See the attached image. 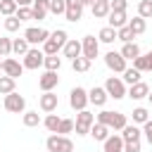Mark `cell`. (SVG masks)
<instances>
[{
  "mask_svg": "<svg viewBox=\"0 0 152 152\" xmlns=\"http://www.w3.org/2000/svg\"><path fill=\"white\" fill-rule=\"evenodd\" d=\"M95 121L104 124L109 131H112V128H114V131H121V128L128 124L126 114H121V112H112V109H102L100 114H95Z\"/></svg>",
  "mask_w": 152,
  "mask_h": 152,
  "instance_id": "1",
  "label": "cell"
},
{
  "mask_svg": "<svg viewBox=\"0 0 152 152\" xmlns=\"http://www.w3.org/2000/svg\"><path fill=\"white\" fill-rule=\"evenodd\" d=\"M45 147H48V152H74V140L69 135L52 133V135H48Z\"/></svg>",
  "mask_w": 152,
  "mask_h": 152,
  "instance_id": "2",
  "label": "cell"
},
{
  "mask_svg": "<svg viewBox=\"0 0 152 152\" xmlns=\"http://www.w3.org/2000/svg\"><path fill=\"white\" fill-rule=\"evenodd\" d=\"M93 124H95V114H93V112H88V109L76 112V121H74L76 135H88V131H90Z\"/></svg>",
  "mask_w": 152,
  "mask_h": 152,
  "instance_id": "3",
  "label": "cell"
},
{
  "mask_svg": "<svg viewBox=\"0 0 152 152\" xmlns=\"http://www.w3.org/2000/svg\"><path fill=\"white\" fill-rule=\"evenodd\" d=\"M104 90H107V95L109 97H114V100H121V97H126V83L119 78V76H109L107 81H104V86H102Z\"/></svg>",
  "mask_w": 152,
  "mask_h": 152,
  "instance_id": "4",
  "label": "cell"
},
{
  "mask_svg": "<svg viewBox=\"0 0 152 152\" xmlns=\"http://www.w3.org/2000/svg\"><path fill=\"white\" fill-rule=\"evenodd\" d=\"M88 104H90V102H88V90L81 88V86L71 88V93H69V107H71L74 112H81V109H86Z\"/></svg>",
  "mask_w": 152,
  "mask_h": 152,
  "instance_id": "5",
  "label": "cell"
},
{
  "mask_svg": "<svg viewBox=\"0 0 152 152\" xmlns=\"http://www.w3.org/2000/svg\"><path fill=\"white\" fill-rule=\"evenodd\" d=\"M5 109L12 112V114H24V112H26V97L19 95L17 90L7 93V95H5Z\"/></svg>",
  "mask_w": 152,
  "mask_h": 152,
  "instance_id": "6",
  "label": "cell"
},
{
  "mask_svg": "<svg viewBox=\"0 0 152 152\" xmlns=\"http://www.w3.org/2000/svg\"><path fill=\"white\" fill-rule=\"evenodd\" d=\"M43 50H38V48H28V52L24 55V59H21V64H24V69H31V71H36V69H40L43 66Z\"/></svg>",
  "mask_w": 152,
  "mask_h": 152,
  "instance_id": "7",
  "label": "cell"
},
{
  "mask_svg": "<svg viewBox=\"0 0 152 152\" xmlns=\"http://www.w3.org/2000/svg\"><path fill=\"white\" fill-rule=\"evenodd\" d=\"M126 62H128V59H124L121 52H116V50H109V52L104 55V64H107V69L114 71V74H124Z\"/></svg>",
  "mask_w": 152,
  "mask_h": 152,
  "instance_id": "8",
  "label": "cell"
},
{
  "mask_svg": "<svg viewBox=\"0 0 152 152\" xmlns=\"http://www.w3.org/2000/svg\"><path fill=\"white\" fill-rule=\"evenodd\" d=\"M24 38L28 40V45H43L48 38H50V31L48 28H36V26H28L26 31H24Z\"/></svg>",
  "mask_w": 152,
  "mask_h": 152,
  "instance_id": "9",
  "label": "cell"
},
{
  "mask_svg": "<svg viewBox=\"0 0 152 152\" xmlns=\"http://www.w3.org/2000/svg\"><path fill=\"white\" fill-rule=\"evenodd\" d=\"M97 52H100V40L95 36H83V40H81V55L93 62L97 57Z\"/></svg>",
  "mask_w": 152,
  "mask_h": 152,
  "instance_id": "10",
  "label": "cell"
},
{
  "mask_svg": "<svg viewBox=\"0 0 152 152\" xmlns=\"http://www.w3.org/2000/svg\"><path fill=\"white\" fill-rule=\"evenodd\" d=\"M2 74L5 76H12V78H19L24 74V64L19 59H14V57H5L2 59Z\"/></svg>",
  "mask_w": 152,
  "mask_h": 152,
  "instance_id": "11",
  "label": "cell"
},
{
  "mask_svg": "<svg viewBox=\"0 0 152 152\" xmlns=\"http://www.w3.org/2000/svg\"><path fill=\"white\" fill-rule=\"evenodd\" d=\"M64 5H66V10H64V19L76 24V21L83 17V5H81V0H64Z\"/></svg>",
  "mask_w": 152,
  "mask_h": 152,
  "instance_id": "12",
  "label": "cell"
},
{
  "mask_svg": "<svg viewBox=\"0 0 152 152\" xmlns=\"http://www.w3.org/2000/svg\"><path fill=\"white\" fill-rule=\"evenodd\" d=\"M102 150L104 152H124V138H121V133H109L102 140Z\"/></svg>",
  "mask_w": 152,
  "mask_h": 152,
  "instance_id": "13",
  "label": "cell"
},
{
  "mask_svg": "<svg viewBox=\"0 0 152 152\" xmlns=\"http://www.w3.org/2000/svg\"><path fill=\"white\" fill-rule=\"evenodd\" d=\"M59 86V76H57V71H48L45 69V74L38 78V88L45 93V90H55Z\"/></svg>",
  "mask_w": 152,
  "mask_h": 152,
  "instance_id": "14",
  "label": "cell"
},
{
  "mask_svg": "<svg viewBox=\"0 0 152 152\" xmlns=\"http://www.w3.org/2000/svg\"><path fill=\"white\" fill-rule=\"evenodd\" d=\"M57 104H59V100H57V95H55L52 90H45V93L40 95V100H38V107H40L45 114L55 112V109H57Z\"/></svg>",
  "mask_w": 152,
  "mask_h": 152,
  "instance_id": "15",
  "label": "cell"
},
{
  "mask_svg": "<svg viewBox=\"0 0 152 152\" xmlns=\"http://www.w3.org/2000/svg\"><path fill=\"white\" fill-rule=\"evenodd\" d=\"M107 100H109V95H107V90H104L102 86H95V88L88 90V102H90V104H95V107H104Z\"/></svg>",
  "mask_w": 152,
  "mask_h": 152,
  "instance_id": "16",
  "label": "cell"
},
{
  "mask_svg": "<svg viewBox=\"0 0 152 152\" xmlns=\"http://www.w3.org/2000/svg\"><path fill=\"white\" fill-rule=\"evenodd\" d=\"M147 93H150V86H147V83H142V81H138V83L128 86V90H126V95H128L131 100H145V97H147Z\"/></svg>",
  "mask_w": 152,
  "mask_h": 152,
  "instance_id": "17",
  "label": "cell"
},
{
  "mask_svg": "<svg viewBox=\"0 0 152 152\" xmlns=\"http://www.w3.org/2000/svg\"><path fill=\"white\" fill-rule=\"evenodd\" d=\"M140 135H142V128H140L138 124H126V126L121 128V138H124V142L140 140Z\"/></svg>",
  "mask_w": 152,
  "mask_h": 152,
  "instance_id": "18",
  "label": "cell"
},
{
  "mask_svg": "<svg viewBox=\"0 0 152 152\" xmlns=\"http://www.w3.org/2000/svg\"><path fill=\"white\" fill-rule=\"evenodd\" d=\"M31 10H33V19L43 21L48 17V12H50V0H33Z\"/></svg>",
  "mask_w": 152,
  "mask_h": 152,
  "instance_id": "19",
  "label": "cell"
},
{
  "mask_svg": "<svg viewBox=\"0 0 152 152\" xmlns=\"http://www.w3.org/2000/svg\"><path fill=\"white\" fill-rule=\"evenodd\" d=\"M107 26H112V28H121V26H126L128 24V17H126V12H116V10H112L109 14H107Z\"/></svg>",
  "mask_w": 152,
  "mask_h": 152,
  "instance_id": "20",
  "label": "cell"
},
{
  "mask_svg": "<svg viewBox=\"0 0 152 152\" xmlns=\"http://www.w3.org/2000/svg\"><path fill=\"white\" fill-rule=\"evenodd\" d=\"M62 52H64V57H69V59L78 57V55H81V40H76V38H69V40L64 43Z\"/></svg>",
  "mask_w": 152,
  "mask_h": 152,
  "instance_id": "21",
  "label": "cell"
},
{
  "mask_svg": "<svg viewBox=\"0 0 152 152\" xmlns=\"http://www.w3.org/2000/svg\"><path fill=\"white\" fill-rule=\"evenodd\" d=\"M119 52H121V57H124V59H131V62H133L138 55H142V52H140V45H138L135 40H131V43H124V48H121Z\"/></svg>",
  "mask_w": 152,
  "mask_h": 152,
  "instance_id": "22",
  "label": "cell"
},
{
  "mask_svg": "<svg viewBox=\"0 0 152 152\" xmlns=\"http://www.w3.org/2000/svg\"><path fill=\"white\" fill-rule=\"evenodd\" d=\"M88 135L93 138V140H97V142H102L107 135H109V128L104 126V124H100V121H95L93 126H90V131H88Z\"/></svg>",
  "mask_w": 152,
  "mask_h": 152,
  "instance_id": "23",
  "label": "cell"
},
{
  "mask_svg": "<svg viewBox=\"0 0 152 152\" xmlns=\"http://www.w3.org/2000/svg\"><path fill=\"white\" fill-rule=\"evenodd\" d=\"M90 10H93V17L95 19H104L112 10H109V2H104V0H95L93 5H90Z\"/></svg>",
  "mask_w": 152,
  "mask_h": 152,
  "instance_id": "24",
  "label": "cell"
},
{
  "mask_svg": "<svg viewBox=\"0 0 152 152\" xmlns=\"http://www.w3.org/2000/svg\"><path fill=\"white\" fill-rule=\"evenodd\" d=\"M21 121H24V126H28V128H36V126L43 124V121H40V114L33 112V109H26V112L21 114Z\"/></svg>",
  "mask_w": 152,
  "mask_h": 152,
  "instance_id": "25",
  "label": "cell"
},
{
  "mask_svg": "<svg viewBox=\"0 0 152 152\" xmlns=\"http://www.w3.org/2000/svg\"><path fill=\"white\" fill-rule=\"evenodd\" d=\"M28 40L26 38H12V52L17 55V57H24L26 52H28Z\"/></svg>",
  "mask_w": 152,
  "mask_h": 152,
  "instance_id": "26",
  "label": "cell"
},
{
  "mask_svg": "<svg viewBox=\"0 0 152 152\" xmlns=\"http://www.w3.org/2000/svg\"><path fill=\"white\" fill-rule=\"evenodd\" d=\"M90 64H93V62H90L88 57H83V55H78V57H74V59H71V69H74V71H78V74H86V71L90 69Z\"/></svg>",
  "mask_w": 152,
  "mask_h": 152,
  "instance_id": "27",
  "label": "cell"
},
{
  "mask_svg": "<svg viewBox=\"0 0 152 152\" xmlns=\"http://www.w3.org/2000/svg\"><path fill=\"white\" fill-rule=\"evenodd\" d=\"M128 28L133 31V36H140V33H145L147 21H145L142 17H133V19H128Z\"/></svg>",
  "mask_w": 152,
  "mask_h": 152,
  "instance_id": "28",
  "label": "cell"
},
{
  "mask_svg": "<svg viewBox=\"0 0 152 152\" xmlns=\"http://www.w3.org/2000/svg\"><path fill=\"white\" fill-rule=\"evenodd\" d=\"M97 40H100V43H107V45H112V43L116 40V28H112V26H104V28H100V33H97Z\"/></svg>",
  "mask_w": 152,
  "mask_h": 152,
  "instance_id": "29",
  "label": "cell"
},
{
  "mask_svg": "<svg viewBox=\"0 0 152 152\" xmlns=\"http://www.w3.org/2000/svg\"><path fill=\"white\" fill-rule=\"evenodd\" d=\"M121 81H124L126 86H133V83H138V81H140V71H138L135 66H126V69H124V76H121Z\"/></svg>",
  "mask_w": 152,
  "mask_h": 152,
  "instance_id": "30",
  "label": "cell"
},
{
  "mask_svg": "<svg viewBox=\"0 0 152 152\" xmlns=\"http://www.w3.org/2000/svg\"><path fill=\"white\" fill-rule=\"evenodd\" d=\"M43 66H45L48 71H59L62 57H57V55H45V57H43Z\"/></svg>",
  "mask_w": 152,
  "mask_h": 152,
  "instance_id": "31",
  "label": "cell"
},
{
  "mask_svg": "<svg viewBox=\"0 0 152 152\" xmlns=\"http://www.w3.org/2000/svg\"><path fill=\"white\" fill-rule=\"evenodd\" d=\"M14 86H17V78H12V76H0V95L12 93Z\"/></svg>",
  "mask_w": 152,
  "mask_h": 152,
  "instance_id": "32",
  "label": "cell"
},
{
  "mask_svg": "<svg viewBox=\"0 0 152 152\" xmlns=\"http://www.w3.org/2000/svg\"><path fill=\"white\" fill-rule=\"evenodd\" d=\"M147 119H150V109L147 107H135L133 109V124H140L142 126Z\"/></svg>",
  "mask_w": 152,
  "mask_h": 152,
  "instance_id": "33",
  "label": "cell"
},
{
  "mask_svg": "<svg viewBox=\"0 0 152 152\" xmlns=\"http://www.w3.org/2000/svg\"><path fill=\"white\" fill-rule=\"evenodd\" d=\"M138 17L152 19V0H140L138 2Z\"/></svg>",
  "mask_w": 152,
  "mask_h": 152,
  "instance_id": "34",
  "label": "cell"
},
{
  "mask_svg": "<svg viewBox=\"0 0 152 152\" xmlns=\"http://www.w3.org/2000/svg\"><path fill=\"white\" fill-rule=\"evenodd\" d=\"M133 66L142 74V71H152V66H150V59H147V55H138L135 59H133Z\"/></svg>",
  "mask_w": 152,
  "mask_h": 152,
  "instance_id": "35",
  "label": "cell"
},
{
  "mask_svg": "<svg viewBox=\"0 0 152 152\" xmlns=\"http://www.w3.org/2000/svg\"><path fill=\"white\" fill-rule=\"evenodd\" d=\"M43 126H45V128H48L50 133H57V126H59V116L50 112V114H48V116L43 119Z\"/></svg>",
  "mask_w": 152,
  "mask_h": 152,
  "instance_id": "36",
  "label": "cell"
},
{
  "mask_svg": "<svg viewBox=\"0 0 152 152\" xmlns=\"http://www.w3.org/2000/svg\"><path fill=\"white\" fill-rule=\"evenodd\" d=\"M19 28H21V21H19L14 14H12V17H5V31H7V33H17Z\"/></svg>",
  "mask_w": 152,
  "mask_h": 152,
  "instance_id": "37",
  "label": "cell"
},
{
  "mask_svg": "<svg viewBox=\"0 0 152 152\" xmlns=\"http://www.w3.org/2000/svg\"><path fill=\"white\" fill-rule=\"evenodd\" d=\"M135 36H133V31L128 28V24L126 26H121V28H116V40H121V43H131Z\"/></svg>",
  "mask_w": 152,
  "mask_h": 152,
  "instance_id": "38",
  "label": "cell"
},
{
  "mask_svg": "<svg viewBox=\"0 0 152 152\" xmlns=\"http://www.w3.org/2000/svg\"><path fill=\"white\" fill-rule=\"evenodd\" d=\"M57 133H59V135H69V133H74V119H59Z\"/></svg>",
  "mask_w": 152,
  "mask_h": 152,
  "instance_id": "39",
  "label": "cell"
},
{
  "mask_svg": "<svg viewBox=\"0 0 152 152\" xmlns=\"http://www.w3.org/2000/svg\"><path fill=\"white\" fill-rule=\"evenodd\" d=\"M14 12H17V2H14V0H0V14L12 17Z\"/></svg>",
  "mask_w": 152,
  "mask_h": 152,
  "instance_id": "40",
  "label": "cell"
},
{
  "mask_svg": "<svg viewBox=\"0 0 152 152\" xmlns=\"http://www.w3.org/2000/svg\"><path fill=\"white\" fill-rule=\"evenodd\" d=\"M50 38L59 45V48H64V43L69 40V36H66V31L64 28H57V31H50Z\"/></svg>",
  "mask_w": 152,
  "mask_h": 152,
  "instance_id": "41",
  "label": "cell"
},
{
  "mask_svg": "<svg viewBox=\"0 0 152 152\" xmlns=\"http://www.w3.org/2000/svg\"><path fill=\"white\" fill-rule=\"evenodd\" d=\"M12 55V38L0 36V57H10Z\"/></svg>",
  "mask_w": 152,
  "mask_h": 152,
  "instance_id": "42",
  "label": "cell"
},
{
  "mask_svg": "<svg viewBox=\"0 0 152 152\" xmlns=\"http://www.w3.org/2000/svg\"><path fill=\"white\" fill-rule=\"evenodd\" d=\"M14 17H17L19 21H31V19H33V10H31V7H17Z\"/></svg>",
  "mask_w": 152,
  "mask_h": 152,
  "instance_id": "43",
  "label": "cell"
},
{
  "mask_svg": "<svg viewBox=\"0 0 152 152\" xmlns=\"http://www.w3.org/2000/svg\"><path fill=\"white\" fill-rule=\"evenodd\" d=\"M59 50H62V48H59V45H57L52 38H48V40L43 43V55H57Z\"/></svg>",
  "mask_w": 152,
  "mask_h": 152,
  "instance_id": "44",
  "label": "cell"
},
{
  "mask_svg": "<svg viewBox=\"0 0 152 152\" xmlns=\"http://www.w3.org/2000/svg\"><path fill=\"white\" fill-rule=\"evenodd\" d=\"M64 10H66V5H64V0H50V12H52L55 17H59V14H64Z\"/></svg>",
  "mask_w": 152,
  "mask_h": 152,
  "instance_id": "45",
  "label": "cell"
},
{
  "mask_svg": "<svg viewBox=\"0 0 152 152\" xmlns=\"http://www.w3.org/2000/svg\"><path fill=\"white\" fill-rule=\"evenodd\" d=\"M126 7H128V0H109V10L126 12Z\"/></svg>",
  "mask_w": 152,
  "mask_h": 152,
  "instance_id": "46",
  "label": "cell"
},
{
  "mask_svg": "<svg viewBox=\"0 0 152 152\" xmlns=\"http://www.w3.org/2000/svg\"><path fill=\"white\" fill-rule=\"evenodd\" d=\"M142 135H145V140L152 145V119H147V121L142 124Z\"/></svg>",
  "mask_w": 152,
  "mask_h": 152,
  "instance_id": "47",
  "label": "cell"
},
{
  "mask_svg": "<svg viewBox=\"0 0 152 152\" xmlns=\"http://www.w3.org/2000/svg\"><path fill=\"white\" fill-rule=\"evenodd\" d=\"M124 152H140V140H131V142H124Z\"/></svg>",
  "mask_w": 152,
  "mask_h": 152,
  "instance_id": "48",
  "label": "cell"
},
{
  "mask_svg": "<svg viewBox=\"0 0 152 152\" xmlns=\"http://www.w3.org/2000/svg\"><path fill=\"white\" fill-rule=\"evenodd\" d=\"M17 2V7H31L33 5V0H14Z\"/></svg>",
  "mask_w": 152,
  "mask_h": 152,
  "instance_id": "49",
  "label": "cell"
},
{
  "mask_svg": "<svg viewBox=\"0 0 152 152\" xmlns=\"http://www.w3.org/2000/svg\"><path fill=\"white\" fill-rule=\"evenodd\" d=\"M93 2H95V0H81V5H83V7H90Z\"/></svg>",
  "mask_w": 152,
  "mask_h": 152,
  "instance_id": "50",
  "label": "cell"
},
{
  "mask_svg": "<svg viewBox=\"0 0 152 152\" xmlns=\"http://www.w3.org/2000/svg\"><path fill=\"white\" fill-rule=\"evenodd\" d=\"M147 59H150V66H152V50L147 52Z\"/></svg>",
  "mask_w": 152,
  "mask_h": 152,
  "instance_id": "51",
  "label": "cell"
},
{
  "mask_svg": "<svg viewBox=\"0 0 152 152\" xmlns=\"http://www.w3.org/2000/svg\"><path fill=\"white\" fill-rule=\"evenodd\" d=\"M147 100H150V104H152V88H150V93H147Z\"/></svg>",
  "mask_w": 152,
  "mask_h": 152,
  "instance_id": "52",
  "label": "cell"
},
{
  "mask_svg": "<svg viewBox=\"0 0 152 152\" xmlns=\"http://www.w3.org/2000/svg\"><path fill=\"white\" fill-rule=\"evenodd\" d=\"M0 71H2V59H0Z\"/></svg>",
  "mask_w": 152,
  "mask_h": 152,
  "instance_id": "53",
  "label": "cell"
},
{
  "mask_svg": "<svg viewBox=\"0 0 152 152\" xmlns=\"http://www.w3.org/2000/svg\"><path fill=\"white\" fill-rule=\"evenodd\" d=\"M104 2H109V0H104Z\"/></svg>",
  "mask_w": 152,
  "mask_h": 152,
  "instance_id": "54",
  "label": "cell"
}]
</instances>
